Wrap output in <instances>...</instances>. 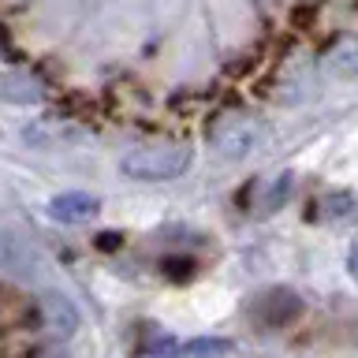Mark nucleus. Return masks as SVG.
I'll return each mask as SVG.
<instances>
[{
  "mask_svg": "<svg viewBox=\"0 0 358 358\" xmlns=\"http://www.w3.org/2000/svg\"><path fill=\"white\" fill-rule=\"evenodd\" d=\"M206 134H209L213 150H217L220 157L239 161V157H246V153L257 150V142H262V123H257L250 112L228 108V112H220V116L209 123Z\"/></svg>",
  "mask_w": 358,
  "mask_h": 358,
  "instance_id": "f03ea898",
  "label": "nucleus"
},
{
  "mask_svg": "<svg viewBox=\"0 0 358 358\" xmlns=\"http://www.w3.org/2000/svg\"><path fill=\"white\" fill-rule=\"evenodd\" d=\"M287 190H291V176H280L276 183H273V190H265V201H262V209H280V201L287 198Z\"/></svg>",
  "mask_w": 358,
  "mask_h": 358,
  "instance_id": "1a4fd4ad",
  "label": "nucleus"
},
{
  "mask_svg": "<svg viewBox=\"0 0 358 358\" xmlns=\"http://www.w3.org/2000/svg\"><path fill=\"white\" fill-rule=\"evenodd\" d=\"M45 317H49V329L56 336H71L78 329V310L64 295H45Z\"/></svg>",
  "mask_w": 358,
  "mask_h": 358,
  "instance_id": "0eeeda50",
  "label": "nucleus"
},
{
  "mask_svg": "<svg viewBox=\"0 0 358 358\" xmlns=\"http://www.w3.org/2000/svg\"><path fill=\"white\" fill-rule=\"evenodd\" d=\"M52 358H64V355H52Z\"/></svg>",
  "mask_w": 358,
  "mask_h": 358,
  "instance_id": "9d476101",
  "label": "nucleus"
},
{
  "mask_svg": "<svg viewBox=\"0 0 358 358\" xmlns=\"http://www.w3.org/2000/svg\"><path fill=\"white\" fill-rule=\"evenodd\" d=\"M228 351H231L228 340H190L183 347L187 358H220V355H228Z\"/></svg>",
  "mask_w": 358,
  "mask_h": 358,
  "instance_id": "6e6552de",
  "label": "nucleus"
},
{
  "mask_svg": "<svg viewBox=\"0 0 358 358\" xmlns=\"http://www.w3.org/2000/svg\"><path fill=\"white\" fill-rule=\"evenodd\" d=\"M0 97L19 101V105H34V101H41V83L30 75H22V71L0 75Z\"/></svg>",
  "mask_w": 358,
  "mask_h": 358,
  "instance_id": "423d86ee",
  "label": "nucleus"
},
{
  "mask_svg": "<svg viewBox=\"0 0 358 358\" xmlns=\"http://www.w3.org/2000/svg\"><path fill=\"white\" fill-rule=\"evenodd\" d=\"M299 310H302V302H299L295 291L276 287V291H265V295H257V299H254L250 317H254L257 324H284L287 317H295Z\"/></svg>",
  "mask_w": 358,
  "mask_h": 358,
  "instance_id": "7ed1b4c3",
  "label": "nucleus"
},
{
  "mask_svg": "<svg viewBox=\"0 0 358 358\" xmlns=\"http://www.w3.org/2000/svg\"><path fill=\"white\" fill-rule=\"evenodd\" d=\"M101 201L94 194H83V190H67V194H56L49 201V217L60 224H83L97 213Z\"/></svg>",
  "mask_w": 358,
  "mask_h": 358,
  "instance_id": "20e7f679",
  "label": "nucleus"
},
{
  "mask_svg": "<svg viewBox=\"0 0 358 358\" xmlns=\"http://www.w3.org/2000/svg\"><path fill=\"white\" fill-rule=\"evenodd\" d=\"M324 71L336 78H358V34L340 38L324 52Z\"/></svg>",
  "mask_w": 358,
  "mask_h": 358,
  "instance_id": "39448f33",
  "label": "nucleus"
},
{
  "mask_svg": "<svg viewBox=\"0 0 358 358\" xmlns=\"http://www.w3.org/2000/svg\"><path fill=\"white\" fill-rule=\"evenodd\" d=\"M190 145L183 142H157V145H138V150L123 153L120 172L138 183H161V179H176L190 168Z\"/></svg>",
  "mask_w": 358,
  "mask_h": 358,
  "instance_id": "f257e3e1",
  "label": "nucleus"
}]
</instances>
